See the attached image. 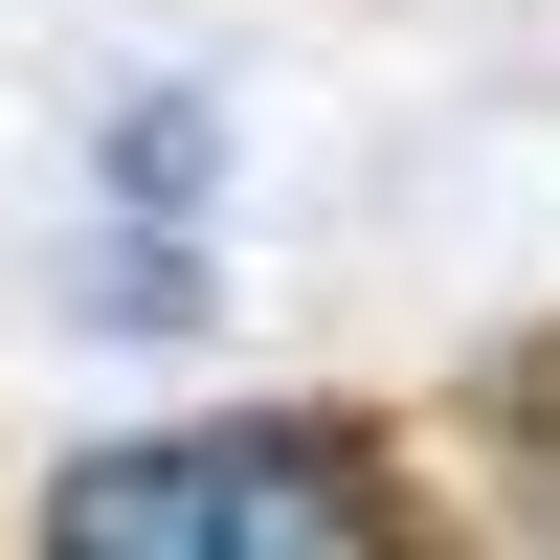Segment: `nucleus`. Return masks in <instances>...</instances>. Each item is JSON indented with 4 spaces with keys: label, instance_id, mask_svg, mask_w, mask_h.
Segmentation results:
<instances>
[{
    "label": "nucleus",
    "instance_id": "f257e3e1",
    "mask_svg": "<svg viewBox=\"0 0 560 560\" xmlns=\"http://www.w3.org/2000/svg\"><path fill=\"white\" fill-rule=\"evenodd\" d=\"M68 560H359L382 538V448L359 427H179V448H90L45 471Z\"/></svg>",
    "mask_w": 560,
    "mask_h": 560
},
{
    "label": "nucleus",
    "instance_id": "f03ea898",
    "mask_svg": "<svg viewBox=\"0 0 560 560\" xmlns=\"http://www.w3.org/2000/svg\"><path fill=\"white\" fill-rule=\"evenodd\" d=\"M90 314H135V337H179V314H202V269H179V247H113V269H90Z\"/></svg>",
    "mask_w": 560,
    "mask_h": 560
}]
</instances>
